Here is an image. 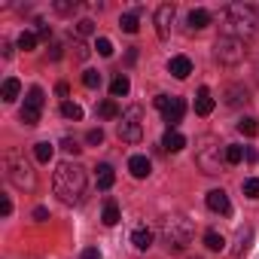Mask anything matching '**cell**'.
Here are the masks:
<instances>
[{
  "mask_svg": "<svg viewBox=\"0 0 259 259\" xmlns=\"http://www.w3.org/2000/svg\"><path fill=\"white\" fill-rule=\"evenodd\" d=\"M101 220H104V226H116V223H119V207H116V201H107V204H104Z\"/></svg>",
  "mask_w": 259,
  "mask_h": 259,
  "instance_id": "484cf974",
  "label": "cell"
},
{
  "mask_svg": "<svg viewBox=\"0 0 259 259\" xmlns=\"http://www.w3.org/2000/svg\"><path fill=\"white\" fill-rule=\"evenodd\" d=\"M128 89H132L128 76H125V73H119V76L113 79V85H110V95H113V98H125V95H128Z\"/></svg>",
  "mask_w": 259,
  "mask_h": 259,
  "instance_id": "ffe728a7",
  "label": "cell"
},
{
  "mask_svg": "<svg viewBox=\"0 0 259 259\" xmlns=\"http://www.w3.org/2000/svg\"><path fill=\"white\" fill-rule=\"evenodd\" d=\"M85 141H89V144H92V147H98V144H101V141H104V132H101V128H92V132H89V135H85Z\"/></svg>",
  "mask_w": 259,
  "mask_h": 259,
  "instance_id": "e575fe53",
  "label": "cell"
},
{
  "mask_svg": "<svg viewBox=\"0 0 259 259\" xmlns=\"http://www.w3.org/2000/svg\"><path fill=\"white\" fill-rule=\"evenodd\" d=\"M82 85H85V89H98V85H101V73H98V70H85V73H82Z\"/></svg>",
  "mask_w": 259,
  "mask_h": 259,
  "instance_id": "4dcf8cb0",
  "label": "cell"
},
{
  "mask_svg": "<svg viewBox=\"0 0 259 259\" xmlns=\"http://www.w3.org/2000/svg\"><path fill=\"white\" fill-rule=\"evenodd\" d=\"M223 19H226V37L241 40V37H250L256 31V13L250 7H244V4H229Z\"/></svg>",
  "mask_w": 259,
  "mask_h": 259,
  "instance_id": "7a4b0ae2",
  "label": "cell"
},
{
  "mask_svg": "<svg viewBox=\"0 0 259 259\" xmlns=\"http://www.w3.org/2000/svg\"><path fill=\"white\" fill-rule=\"evenodd\" d=\"M49 25H43V22H37V37H43V40H49Z\"/></svg>",
  "mask_w": 259,
  "mask_h": 259,
  "instance_id": "ab89813d",
  "label": "cell"
},
{
  "mask_svg": "<svg viewBox=\"0 0 259 259\" xmlns=\"http://www.w3.org/2000/svg\"><path fill=\"white\" fill-rule=\"evenodd\" d=\"M207 207H210L213 213H220V217H229V213H232V201H229V195H226L223 189H210V192H207Z\"/></svg>",
  "mask_w": 259,
  "mask_h": 259,
  "instance_id": "30bf717a",
  "label": "cell"
},
{
  "mask_svg": "<svg viewBox=\"0 0 259 259\" xmlns=\"http://www.w3.org/2000/svg\"><path fill=\"white\" fill-rule=\"evenodd\" d=\"M61 116H64V119L79 122V119H82V107H79V104H73V101H64V104H61Z\"/></svg>",
  "mask_w": 259,
  "mask_h": 259,
  "instance_id": "cb8c5ba5",
  "label": "cell"
},
{
  "mask_svg": "<svg viewBox=\"0 0 259 259\" xmlns=\"http://www.w3.org/2000/svg\"><path fill=\"white\" fill-rule=\"evenodd\" d=\"M132 244H135L138 250H150V247H153V232H150V229H135V232H132Z\"/></svg>",
  "mask_w": 259,
  "mask_h": 259,
  "instance_id": "d6986e66",
  "label": "cell"
},
{
  "mask_svg": "<svg viewBox=\"0 0 259 259\" xmlns=\"http://www.w3.org/2000/svg\"><path fill=\"white\" fill-rule=\"evenodd\" d=\"M92 31H95V22H92V19H82V22H76V34H79V37H89Z\"/></svg>",
  "mask_w": 259,
  "mask_h": 259,
  "instance_id": "836d02e7",
  "label": "cell"
},
{
  "mask_svg": "<svg viewBox=\"0 0 259 259\" xmlns=\"http://www.w3.org/2000/svg\"><path fill=\"white\" fill-rule=\"evenodd\" d=\"M171 22H174V7H171V4L159 7V10H156V31H159L162 40H168V34H171Z\"/></svg>",
  "mask_w": 259,
  "mask_h": 259,
  "instance_id": "8fae6325",
  "label": "cell"
},
{
  "mask_svg": "<svg viewBox=\"0 0 259 259\" xmlns=\"http://www.w3.org/2000/svg\"><path fill=\"white\" fill-rule=\"evenodd\" d=\"M183 147H186V138L177 132V128H168L165 138H162V150H168V153H180Z\"/></svg>",
  "mask_w": 259,
  "mask_h": 259,
  "instance_id": "5bb4252c",
  "label": "cell"
},
{
  "mask_svg": "<svg viewBox=\"0 0 259 259\" xmlns=\"http://www.w3.org/2000/svg\"><path fill=\"white\" fill-rule=\"evenodd\" d=\"M119 25H122L125 34H138V28H141V25H138V16H132V13H125V16L119 19Z\"/></svg>",
  "mask_w": 259,
  "mask_h": 259,
  "instance_id": "f1b7e54d",
  "label": "cell"
},
{
  "mask_svg": "<svg viewBox=\"0 0 259 259\" xmlns=\"http://www.w3.org/2000/svg\"><path fill=\"white\" fill-rule=\"evenodd\" d=\"M52 186H55V195L64 201V204H76L85 192V171L73 162H61L55 168V177H52Z\"/></svg>",
  "mask_w": 259,
  "mask_h": 259,
  "instance_id": "6da1fadb",
  "label": "cell"
},
{
  "mask_svg": "<svg viewBox=\"0 0 259 259\" xmlns=\"http://www.w3.org/2000/svg\"><path fill=\"white\" fill-rule=\"evenodd\" d=\"M213 55L220 64H241L244 61V40L238 37H220L213 46Z\"/></svg>",
  "mask_w": 259,
  "mask_h": 259,
  "instance_id": "52a82bcc",
  "label": "cell"
},
{
  "mask_svg": "<svg viewBox=\"0 0 259 259\" xmlns=\"http://www.w3.org/2000/svg\"><path fill=\"white\" fill-rule=\"evenodd\" d=\"M52 153H55V147H52L49 141H40V144L34 147V156H37V162H43V165L52 159Z\"/></svg>",
  "mask_w": 259,
  "mask_h": 259,
  "instance_id": "d4e9b609",
  "label": "cell"
},
{
  "mask_svg": "<svg viewBox=\"0 0 259 259\" xmlns=\"http://www.w3.org/2000/svg\"><path fill=\"white\" fill-rule=\"evenodd\" d=\"M204 247H207V250H213V253H220V250L226 247V238H223L220 232H213V229H210V232H204Z\"/></svg>",
  "mask_w": 259,
  "mask_h": 259,
  "instance_id": "44dd1931",
  "label": "cell"
},
{
  "mask_svg": "<svg viewBox=\"0 0 259 259\" xmlns=\"http://www.w3.org/2000/svg\"><path fill=\"white\" fill-rule=\"evenodd\" d=\"M250 238H253V229H241V232H238V241H241V244L235 247V256H238V259L250 250Z\"/></svg>",
  "mask_w": 259,
  "mask_h": 259,
  "instance_id": "4316f807",
  "label": "cell"
},
{
  "mask_svg": "<svg viewBox=\"0 0 259 259\" xmlns=\"http://www.w3.org/2000/svg\"><path fill=\"white\" fill-rule=\"evenodd\" d=\"M141 138H144L141 107H128L119 116V141H125V144H141Z\"/></svg>",
  "mask_w": 259,
  "mask_h": 259,
  "instance_id": "5b68a950",
  "label": "cell"
},
{
  "mask_svg": "<svg viewBox=\"0 0 259 259\" xmlns=\"http://www.w3.org/2000/svg\"><path fill=\"white\" fill-rule=\"evenodd\" d=\"M238 132H241L244 138H256V135H259V125H256V119H250V116H247V119H241V122H238Z\"/></svg>",
  "mask_w": 259,
  "mask_h": 259,
  "instance_id": "83f0119b",
  "label": "cell"
},
{
  "mask_svg": "<svg viewBox=\"0 0 259 259\" xmlns=\"http://www.w3.org/2000/svg\"><path fill=\"white\" fill-rule=\"evenodd\" d=\"M156 107L162 113V119L168 122V128H177L183 122V113H186V101L177 98V95H156Z\"/></svg>",
  "mask_w": 259,
  "mask_h": 259,
  "instance_id": "8992f818",
  "label": "cell"
},
{
  "mask_svg": "<svg viewBox=\"0 0 259 259\" xmlns=\"http://www.w3.org/2000/svg\"><path fill=\"white\" fill-rule=\"evenodd\" d=\"M168 70H171V76H177V79H186V76L192 73V61H189L186 55H174V58L168 61Z\"/></svg>",
  "mask_w": 259,
  "mask_h": 259,
  "instance_id": "7c38bea8",
  "label": "cell"
},
{
  "mask_svg": "<svg viewBox=\"0 0 259 259\" xmlns=\"http://www.w3.org/2000/svg\"><path fill=\"white\" fill-rule=\"evenodd\" d=\"M98 116H101V119H116V116H119V107H116V101H113V98L101 101V107H98Z\"/></svg>",
  "mask_w": 259,
  "mask_h": 259,
  "instance_id": "603a6c76",
  "label": "cell"
},
{
  "mask_svg": "<svg viewBox=\"0 0 259 259\" xmlns=\"http://www.w3.org/2000/svg\"><path fill=\"white\" fill-rule=\"evenodd\" d=\"M19 92H22V82H19L16 76H10V79H4V89H0V98H4V101L10 104V101H16V98H19Z\"/></svg>",
  "mask_w": 259,
  "mask_h": 259,
  "instance_id": "e0dca14e",
  "label": "cell"
},
{
  "mask_svg": "<svg viewBox=\"0 0 259 259\" xmlns=\"http://www.w3.org/2000/svg\"><path fill=\"white\" fill-rule=\"evenodd\" d=\"M55 92H58L61 98H67V95H70V89H67V82H58V85H55Z\"/></svg>",
  "mask_w": 259,
  "mask_h": 259,
  "instance_id": "60d3db41",
  "label": "cell"
},
{
  "mask_svg": "<svg viewBox=\"0 0 259 259\" xmlns=\"http://www.w3.org/2000/svg\"><path fill=\"white\" fill-rule=\"evenodd\" d=\"M34 220H37V223H46V220H49V210H46V207H34Z\"/></svg>",
  "mask_w": 259,
  "mask_h": 259,
  "instance_id": "74e56055",
  "label": "cell"
},
{
  "mask_svg": "<svg viewBox=\"0 0 259 259\" xmlns=\"http://www.w3.org/2000/svg\"><path fill=\"white\" fill-rule=\"evenodd\" d=\"M37 40H40V37H37L34 31H22V37H19V49H25V52H31V49L37 46Z\"/></svg>",
  "mask_w": 259,
  "mask_h": 259,
  "instance_id": "f546056e",
  "label": "cell"
},
{
  "mask_svg": "<svg viewBox=\"0 0 259 259\" xmlns=\"http://www.w3.org/2000/svg\"><path fill=\"white\" fill-rule=\"evenodd\" d=\"M61 150H64V153H73V156H76V153H79L82 147H79L76 141H70V138H67V141H61Z\"/></svg>",
  "mask_w": 259,
  "mask_h": 259,
  "instance_id": "d590c367",
  "label": "cell"
},
{
  "mask_svg": "<svg viewBox=\"0 0 259 259\" xmlns=\"http://www.w3.org/2000/svg\"><path fill=\"white\" fill-rule=\"evenodd\" d=\"M165 244H168V253H183L186 244L192 241V223L186 217H168L165 220Z\"/></svg>",
  "mask_w": 259,
  "mask_h": 259,
  "instance_id": "277c9868",
  "label": "cell"
},
{
  "mask_svg": "<svg viewBox=\"0 0 259 259\" xmlns=\"http://www.w3.org/2000/svg\"><path fill=\"white\" fill-rule=\"evenodd\" d=\"M210 25V13L207 10H192L189 13V31H201Z\"/></svg>",
  "mask_w": 259,
  "mask_h": 259,
  "instance_id": "ac0fdd59",
  "label": "cell"
},
{
  "mask_svg": "<svg viewBox=\"0 0 259 259\" xmlns=\"http://www.w3.org/2000/svg\"><path fill=\"white\" fill-rule=\"evenodd\" d=\"M4 168H7V180L16 186V189H34L37 186V174H34V168L25 162V156L19 153V150H10L7 156H4Z\"/></svg>",
  "mask_w": 259,
  "mask_h": 259,
  "instance_id": "3957f363",
  "label": "cell"
},
{
  "mask_svg": "<svg viewBox=\"0 0 259 259\" xmlns=\"http://www.w3.org/2000/svg\"><path fill=\"white\" fill-rule=\"evenodd\" d=\"M82 259H101V250L98 247H85L82 250Z\"/></svg>",
  "mask_w": 259,
  "mask_h": 259,
  "instance_id": "f35d334b",
  "label": "cell"
},
{
  "mask_svg": "<svg viewBox=\"0 0 259 259\" xmlns=\"http://www.w3.org/2000/svg\"><path fill=\"white\" fill-rule=\"evenodd\" d=\"M241 189H244V195H247V198H259V180H256V177L244 180V186H241Z\"/></svg>",
  "mask_w": 259,
  "mask_h": 259,
  "instance_id": "1f68e13d",
  "label": "cell"
},
{
  "mask_svg": "<svg viewBox=\"0 0 259 259\" xmlns=\"http://www.w3.org/2000/svg\"><path fill=\"white\" fill-rule=\"evenodd\" d=\"M95 183H98V189H110V186L116 183V174H113V168H110V165H98Z\"/></svg>",
  "mask_w": 259,
  "mask_h": 259,
  "instance_id": "2e32d148",
  "label": "cell"
},
{
  "mask_svg": "<svg viewBox=\"0 0 259 259\" xmlns=\"http://www.w3.org/2000/svg\"><path fill=\"white\" fill-rule=\"evenodd\" d=\"M40 113H43V89L34 85L25 98V107H22V122L25 125H37L40 122Z\"/></svg>",
  "mask_w": 259,
  "mask_h": 259,
  "instance_id": "9c48e42d",
  "label": "cell"
},
{
  "mask_svg": "<svg viewBox=\"0 0 259 259\" xmlns=\"http://www.w3.org/2000/svg\"><path fill=\"white\" fill-rule=\"evenodd\" d=\"M223 159H226V165H238V162L244 159V150H241L238 144H226V150H223Z\"/></svg>",
  "mask_w": 259,
  "mask_h": 259,
  "instance_id": "7402d4cb",
  "label": "cell"
},
{
  "mask_svg": "<svg viewBox=\"0 0 259 259\" xmlns=\"http://www.w3.org/2000/svg\"><path fill=\"white\" fill-rule=\"evenodd\" d=\"M195 162H198V168H201L204 174H220V168H223L226 159H220V147H217L213 141H204V147L198 150Z\"/></svg>",
  "mask_w": 259,
  "mask_h": 259,
  "instance_id": "ba28073f",
  "label": "cell"
},
{
  "mask_svg": "<svg viewBox=\"0 0 259 259\" xmlns=\"http://www.w3.org/2000/svg\"><path fill=\"white\" fill-rule=\"evenodd\" d=\"M0 213H4V217H10V213H13V201H10L7 195L0 198Z\"/></svg>",
  "mask_w": 259,
  "mask_h": 259,
  "instance_id": "8d00e7d4",
  "label": "cell"
},
{
  "mask_svg": "<svg viewBox=\"0 0 259 259\" xmlns=\"http://www.w3.org/2000/svg\"><path fill=\"white\" fill-rule=\"evenodd\" d=\"M128 171H132V177L144 180V177H150L153 165H150V159H147V156H132V159H128Z\"/></svg>",
  "mask_w": 259,
  "mask_h": 259,
  "instance_id": "4fadbf2b",
  "label": "cell"
},
{
  "mask_svg": "<svg viewBox=\"0 0 259 259\" xmlns=\"http://www.w3.org/2000/svg\"><path fill=\"white\" fill-rule=\"evenodd\" d=\"M195 113L198 116H210L213 113V98H210V89L207 85H201L198 95H195Z\"/></svg>",
  "mask_w": 259,
  "mask_h": 259,
  "instance_id": "9a60e30c",
  "label": "cell"
},
{
  "mask_svg": "<svg viewBox=\"0 0 259 259\" xmlns=\"http://www.w3.org/2000/svg\"><path fill=\"white\" fill-rule=\"evenodd\" d=\"M95 49H98V55H104V58H110V55H113V43H110L107 37H98Z\"/></svg>",
  "mask_w": 259,
  "mask_h": 259,
  "instance_id": "d6a6232c",
  "label": "cell"
}]
</instances>
